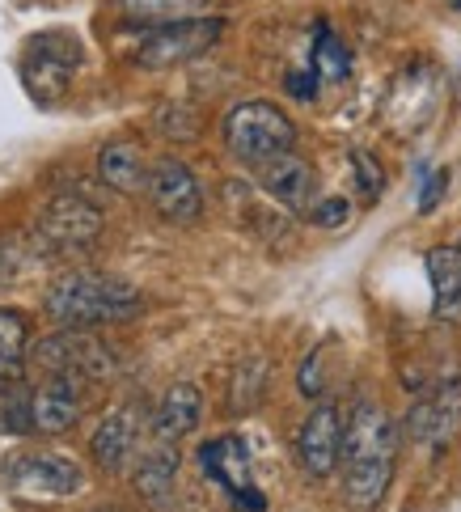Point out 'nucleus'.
<instances>
[{
  "label": "nucleus",
  "instance_id": "17",
  "mask_svg": "<svg viewBox=\"0 0 461 512\" xmlns=\"http://www.w3.org/2000/svg\"><path fill=\"white\" fill-rule=\"evenodd\" d=\"M98 178L106 182V187H115L119 195H140V191H149L153 170H149V161H144L140 144L110 140L98 153Z\"/></svg>",
  "mask_w": 461,
  "mask_h": 512
},
{
  "label": "nucleus",
  "instance_id": "9",
  "mask_svg": "<svg viewBox=\"0 0 461 512\" xmlns=\"http://www.w3.org/2000/svg\"><path fill=\"white\" fill-rule=\"evenodd\" d=\"M34 360H39L47 373H72V377H85V381H98L115 369L110 352L85 331H64L55 339H43L34 347Z\"/></svg>",
  "mask_w": 461,
  "mask_h": 512
},
{
  "label": "nucleus",
  "instance_id": "8",
  "mask_svg": "<svg viewBox=\"0 0 461 512\" xmlns=\"http://www.w3.org/2000/svg\"><path fill=\"white\" fill-rule=\"evenodd\" d=\"M343 432H347V419L335 402H318L305 424L297 432V457L309 479H326V474H335L339 462H343Z\"/></svg>",
  "mask_w": 461,
  "mask_h": 512
},
{
  "label": "nucleus",
  "instance_id": "12",
  "mask_svg": "<svg viewBox=\"0 0 461 512\" xmlns=\"http://www.w3.org/2000/svg\"><path fill=\"white\" fill-rule=\"evenodd\" d=\"M258 174V187H263L275 204H284L288 212H305L318 204V178H313V166L305 157H297V149L292 153H280L263 161V166H254Z\"/></svg>",
  "mask_w": 461,
  "mask_h": 512
},
{
  "label": "nucleus",
  "instance_id": "18",
  "mask_svg": "<svg viewBox=\"0 0 461 512\" xmlns=\"http://www.w3.org/2000/svg\"><path fill=\"white\" fill-rule=\"evenodd\" d=\"M423 263H428L436 318L440 322H457L461 318V250L457 246H432Z\"/></svg>",
  "mask_w": 461,
  "mask_h": 512
},
{
  "label": "nucleus",
  "instance_id": "16",
  "mask_svg": "<svg viewBox=\"0 0 461 512\" xmlns=\"http://www.w3.org/2000/svg\"><path fill=\"white\" fill-rule=\"evenodd\" d=\"M140 428H144V419H140L136 407H119L115 415H106V424L94 432V441H89L98 466L102 470H123L127 457L140 449Z\"/></svg>",
  "mask_w": 461,
  "mask_h": 512
},
{
  "label": "nucleus",
  "instance_id": "11",
  "mask_svg": "<svg viewBox=\"0 0 461 512\" xmlns=\"http://www.w3.org/2000/svg\"><path fill=\"white\" fill-rule=\"evenodd\" d=\"M457 428H461V377L423 394L407 415V432L428 449H449Z\"/></svg>",
  "mask_w": 461,
  "mask_h": 512
},
{
  "label": "nucleus",
  "instance_id": "27",
  "mask_svg": "<svg viewBox=\"0 0 461 512\" xmlns=\"http://www.w3.org/2000/svg\"><path fill=\"white\" fill-rule=\"evenodd\" d=\"M445 170H428L423 174V187H419V212H432L436 208V199L445 195Z\"/></svg>",
  "mask_w": 461,
  "mask_h": 512
},
{
  "label": "nucleus",
  "instance_id": "21",
  "mask_svg": "<svg viewBox=\"0 0 461 512\" xmlns=\"http://www.w3.org/2000/svg\"><path fill=\"white\" fill-rule=\"evenodd\" d=\"M26 347H30V326L22 314L13 309H0V373L17 369L26 360Z\"/></svg>",
  "mask_w": 461,
  "mask_h": 512
},
{
  "label": "nucleus",
  "instance_id": "7",
  "mask_svg": "<svg viewBox=\"0 0 461 512\" xmlns=\"http://www.w3.org/2000/svg\"><path fill=\"white\" fill-rule=\"evenodd\" d=\"M102 233V212L81 195H55L39 212V246L47 250H85Z\"/></svg>",
  "mask_w": 461,
  "mask_h": 512
},
{
  "label": "nucleus",
  "instance_id": "15",
  "mask_svg": "<svg viewBox=\"0 0 461 512\" xmlns=\"http://www.w3.org/2000/svg\"><path fill=\"white\" fill-rule=\"evenodd\" d=\"M199 419H204V394H199V386H191V381H174V386L161 394L157 411L149 419L153 441L178 445L182 436H191L199 428Z\"/></svg>",
  "mask_w": 461,
  "mask_h": 512
},
{
  "label": "nucleus",
  "instance_id": "1",
  "mask_svg": "<svg viewBox=\"0 0 461 512\" xmlns=\"http://www.w3.org/2000/svg\"><path fill=\"white\" fill-rule=\"evenodd\" d=\"M343 496L352 508L373 512L394 483L398 428L377 402H356L343 432Z\"/></svg>",
  "mask_w": 461,
  "mask_h": 512
},
{
  "label": "nucleus",
  "instance_id": "4",
  "mask_svg": "<svg viewBox=\"0 0 461 512\" xmlns=\"http://www.w3.org/2000/svg\"><path fill=\"white\" fill-rule=\"evenodd\" d=\"M225 34V17H174V22H153L136 34L127 60L140 68H174L187 64Z\"/></svg>",
  "mask_w": 461,
  "mask_h": 512
},
{
  "label": "nucleus",
  "instance_id": "26",
  "mask_svg": "<svg viewBox=\"0 0 461 512\" xmlns=\"http://www.w3.org/2000/svg\"><path fill=\"white\" fill-rule=\"evenodd\" d=\"M284 89H288L292 98H301V102L318 98V89H322V77H318V68H301V72H288V77H284Z\"/></svg>",
  "mask_w": 461,
  "mask_h": 512
},
{
  "label": "nucleus",
  "instance_id": "14",
  "mask_svg": "<svg viewBox=\"0 0 461 512\" xmlns=\"http://www.w3.org/2000/svg\"><path fill=\"white\" fill-rule=\"evenodd\" d=\"M9 479L30 496H72L81 491V466L64 453H26L9 462Z\"/></svg>",
  "mask_w": 461,
  "mask_h": 512
},
{
  "label": "nucleus",
  "instance_id": "23",
  "mask_svg": "<svg viewBox=\"0 0 461 512\" xmlns=\"http://www.w3.org/2000/svg\"><path fill=\"white\" fill-rule=\"evenodd\" d=\"M119 5H123V13L140 17V22H174L195 0H119Z\"/></svg>",
  "mask_w": 461,
  "mask_h": 512
},
{
  "label": "nucleus",
  "instance_id": "6",
  "mask_svg": "<svg viewBox=\"0 0 461 512\" xmlns=\"http://www.w3.org/2000/svg\"><path fill=\"white\" fill-rule=\"evenodd\" d=\"M199 466L233 500L237 512H267V496L254 487L250 449L242 436H216V441L199 445Z\"/></svg>",
  "mask_w": 461,
  "mask_h": 512
},
{
  "label": "nucleus",
  "instance_id": "24",
  "mask_svg": "<svg viewBox=\"0 0 461 512\" xmlns=\"http://www.w3.org/2000/svg\"><path fill=\"white\" fill-rule=\"evenodd\" d=\"M347 216H352V204H347V199H339V195L318 199V204L309 208V221H313V225H322V229H339V225H347Z\"/></svg>",
  "mask_w": 461,
  "mask_h": 512
},
{
  "label": "nucleus",
  "instance_id": "3",
  "mask_svg": "<svg viewBox=\"0 0 461 512\" xmlns=\"http://www.w3.org/2000/svg\"><path fill=\"white\" fill-rule=\"evenodd\" d=\"M220 132H225L229 153L237 161H246V166H263V161L297 149V123L275 102H263V98L237 102L225 115V123H220Z\"/></svg>",
  "mask_w": 461,
  "mask_h": 512
},
{
  "label": "nucleus",
  "instance_id": "25",
  "mask_svg": "<svg viewBox=\"0 0 461 512\" xmlns=\"http://www.w3.org/2000/svg\"><path fill=\"white\" fill-rule=\"evenodd\" d=\"M263 373H267V364H263V360H258V364H254V373H250V369H237V377H233V386H254V390H263V381H267ZM254 402H258L254 394L246 398L242 390H233V411H246V407H254Z\"/></svg>",
  "mask_w": 461,
  "mask_h": 512
},
{
  "label": "nucleus",
  "instance_id": "19",
  "mask_svg": "<svg viewBox=\"0 0 461 512\" xmlns=\"http://www.w3.org/2000/svg\"><path fill=\"white\" fill-rule=\"evenodd\" d=\"M174 479H178V449L174 445H153L149 453L140 457V470H136V491L153 508H170L174 496Z\"/></svg>",
  "mask_w": 461,
  "mask_h": 512
},
{
  "label": "nucleus",
  "instance_id": "20",
  "mask_svg": "<svg viewBox=\"0 0 461 512\" xmlns=\"http://www.w3.org/2000/svg\"><path fill=\"white\" fill-rule=\"evenodd\" d=\"M313 68H318V77L326 81H347L352 77V56H347V47L335 30H330V22H318L313 26Z\"/></svg>",
  "mask_w": 461,
  "mask_h": 512
},
{
  "label": "nucleus",
  "instance_id": "5",
  "mask_svg": "<svg viewBox=\"0 0 461 512\" xmlns=\"http://www.w3.org/2000/svg\"><path fill=\"white\" fill-rule=\"evenodd\" d=\"M77 68H81L77 34H64V30L34 34L22 51V81L30 89V98L43 102V106H55V102L68 98Z\"/></svg>",
  "mask_w": 461,
  "mask_h": 512
},
{
  "label": "nucleus",
  "instance_id": "13",
  "mask_svg": "<svg viewBox=\"0 0 461 512\" xmlns=\"http://www.w3.org/2000/svg\"><path fill=\"white\" fill-rule=\"evenodd\" d=\"M85 402V377L51 373L39 390H30V424L34 432H68L81 419Z\"/></svg>",
  "mask_w": 461,
  "mask_h": 512
},
{
  "label": "nucleus",
  "instance_id": "22",
  "mask_svg": "<svg viewBox=\"0 0 461 512\" xmlns=\"http://www.w3.org/2000/svg\"><path fill=\"white\" fill-rule=\"evenodd\" d=\"M352 174H356V187L364 204H377V195L385 187V174H381V161L364 149H352Z\"/></svg>",
  "mask_w": 461,
  "mask_h": 512
},
{
  "label": "nucleus",
  "instance_id": "28",
  "mask_svg": "<svg viewBox=\"0 0 461 512\" xmlns=\"http://www.w3.org/2000/svg\"><path fill=\"white\" fill-rule=\"evenodd\" d=\"M445 5H449L453 13H461V0H445Z\"/></svg>",
  "mask_w": 461,
  "mask_h": 512
},
{
  "label": "nucleus",
  "instance_id": "10",
  "mask_svg": "<svg viewBox=\"0 0 461 512\" xmlns=\"http://www.w3.org/2000/svg\"><path fill=\"white\" fill-rule=\"evenodd\" d=\"M149 199L165 221H174V225H191V221H199V212H204V191H199L191 166H182L174 157H165L153 166Z\"/></svg>",
  "mask_w": 461,
  "mask_h": 512
},
{
  "label": "nucleus",
  "instance_id": "2",
  "mask_svg": "<svg viewBox=\"0 0 461 512\" xmlns=\"http://www.w3.org/2000/svg\"><path fill=\"white\" fill-rule=\"evenodd\" d=\"M47 318L60 322L64 331H89V326H110V322H132L140 318L144 297L119 280L102 276V271H72L47 288Z\"/></svg>",
  "mask_w": 461,
  "mask_h": 512
},
{
  "label": "nucleus",
  "instance_id": "29",
  "mask_svg": "<svg viewBox=\"0 0 461 512\" xmlns=\"http://www.w3.org/2000/svg\"><path fill=\"white\" fill-rule=\"evenodd\" d=\"M457 250H461V237H457Z\"/></svg>",
  "mask_w": 461,
  "mask_h": 512
}]
</instances>
